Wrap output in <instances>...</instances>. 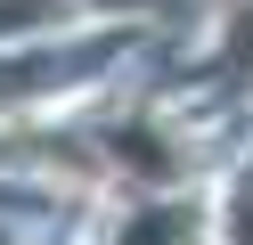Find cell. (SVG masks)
I'll return each mask as SVG.
<instances>
[{
    "instance_id": "cell-1",
    "label": "cell",
    "mask_w": 253,
    "mask_h": 245,
    "mask_svg": "<svg viewBox=\"0 0 253 245\" xmlns=\"http://www.w3.org/2000/svg\"><path fill=\"white\" fill-rule=\"evenodd\" d=\"M204 237V204L196 196H164V204H139L115 229V245H196Z\"/></svg>"
},
{
    "instance_id": "cell-2",
    "label": "cell",
    "mask_w": 253,
    "mask_h": 245,
    "mask_svg": "<svg viewBox=\"0 0 253 245\" xmlns=\"http://www.w3.org/2000/svg\"><path fill=\"white\" fill-rule=\"evenodd\" d=\"M115 163H131V172H139V180H155V188H171V180L188 172V155L164 139V131H147V123L115 131Z\"/></svg>"
},
{
    "instance_id": "cell-3",
    "label": "cell",
    "mask_w": 253,
    "mask_h": 245,
    "mask_svg": "<svg viewBox=\"0 0 253 245\" xmlns=\"http://www.w3.org/2000/svg\"><path fill=\"white\" fill-rule=\"evenodd\" d=\"M229 65H237V74H253V0L229 16Z\"/></svg>"
},
{
    "instance_id": "cell-4",
    "label": "cell",
    "mask_w": 253,
    "mask_h": 245,
    "mask_svg": "<svg viewBox=\"0 0 253 245\" xmlns=\"http://www.w3.org/2000/svg\"><path fill=\"white\" fill-rule=\"evenodd\" d=\"M90 8H123V16H139V8H155V0H90Z\"/></svg>"
}]
</instances>
